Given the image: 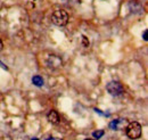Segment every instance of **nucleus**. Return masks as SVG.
<instances>
[{"mask_svg": "<svg viewBox=\"0 0 148 140\" xmlns=\"http://www.w3.org/2000/svg\"><path fill=\"white\" fill-rule=\"evenodd\" d=\"M125 133L128 138L131 140L139 139L141 137V125L136 121L129 122L128 125L125 126Z\"/></svg>", "mask_w": 148, "mask_h": 140, "instance_id": "f257e3e1", "label": "nucleus"}, {"mask_svg": "<svg viewBox=\"0 0 148 140\" xmlns=\"http://www.w3.org/2000/svg\"><path fill=\"white\" fill-rule=\"evenodd\" d=\"M51 22L57 26H65L69 23V14L64 9H57L51 15Z\"/></svg>", "mask_w": 148, "mask_h": 140, "instance_id": "f03ea898", "label": "nucleus"}, {"mask_svg": "<svg viewBox=\"0 0 148 140\" xmlns=\"http://www.w3.org/2000/svg\"><path fill=\"white\" fill-rule=\"evenodd\" d=\"M106 90H107V92H108L111 96H114V97L121 96V95L124 92V88L122 86V83L119 82V81H111V82L106 86Z\"/></svg>", "mask_w": 148, "mask_h": 140, "instance_id": "7ed1b4c3", "label": "nucleus"}, {"mask_svg": "<svg viewBox=\"0 0 148 140\" xmlns=\"http://www.w3.org/2000/svg\"><path fill=\"white\" fill-rule=\"evenodd\" d=\"M46 64H47V66L49 69L56 70V69H59L63 65V60L57 55H49L47 57V59H46Z\"/></svg>", "mask_w": 148, "mask_h": 140, "instance_id": "20e7f679", "label": "nucleus"}, {"mask_svg": "<svg viewBox=\"0 0 148 140\" xmlns=\"http://www.w3.org/2000/svg\"><path fill=\"white\" fill-rule=\"evenodd\" d=\"M128 120L127 119H116L110 123V128L112 130H123L128 125Z\"/></svg>", "mask_w": 148, "mask_h": 140, "instance_id": "39448f33", "label": "nucleus"}, {"mask_svg": "<svg viewBox=\"0 0 148 140\" xmlns=\"http://www.w3.org/2000/svg\"><path fill=\"white\" fill-rule=\"evenodd\" d=\"M129 8H130V10H131L132 13H134V14H141L143 10H144V9H143V6H141L138 1H136V0L130 1Z\"/></svg>", "mask_w": 148, "mask_h": 140, "instance_id": "423d86ee", "label": "nucleus"}, {"mask_svg": "<svg viewBox=\"0 0 148 140\" xmlns=\"http://www.w3.org/2000/svg\"><path fill=\"white\" fill-rule=\"evenodd\" d=\"M47 119L51 124H57L59 122V115H58V113L56 110H50L48 113V115H47Z\"/></svg>", "mask_w": 148, "mask_h": 140, "instance_id": "0eeeda50", "label": "nucleus"}, {"mask_svg": "<svg viewBox=\"0 0 148 140\" xmlns=\"http://www.w3.org/2000/svg\"><path fill=\"white\" fill-rule=\"evenodd\" d=\"M32 83H33L36 87H42V86H43V79H42V76H40V75H34V76L32 78Z\"/></svg>", "mask_w": 148, "mask_h": 140, "instance_id": "6e6552de", "label": "nucleus"}, {"mask_svg": "<svg viewBox=\"0 0 148 140\" xmlns=\"http://www.w3.org/2000/svg\"><path fill=\"white\" fill-rule=\"evenodd\" d=\"M104 135H105V131H104V130H98V131H95V132H92V137L96 140H98L99 138H101Z\"/></svg>", "mask_w": 148, "mask_h": 140, "instance_id": "1a4fd4ad", "label": "nucleus"}, {"mask_svg": "<svg viewBox=\"0 0 148 140\" xmlns=\"http://www.w3.org/2000/svg\"><path fill=\"white\" fill-rule=\"evenodd\" d=\"M82 45H83V47H89V40H88V38L87 36H82Z\"/></svg>", "mask_w": 148, "mask_h": 140, "instance_id": "9d476101", "label": "nucleus"}, {"mask_svg": "<svg viewBox=\"0 0 148 140\" xmlns=\"http://www.w3.org/2000/svg\"><path fill=\"white\" fill-rule=\"evenodd\" d=\"M147 30H145V31H144V34H143V38H144V40H145V41H147L148 40V38H147Z\"/></svg>", "mask_w": 148, "mask_h": 140, "instance_id": "9b49d317", "label": "nucleus"}, {"mask_svg": "<svg viewBox=\"0 0 148 140\" xmlns=\"http://www.w3.org/2000/svg\"><path fill=\"white\" fill-rule=\"evenodd\" d=\"M47 140H63V139H60V138H56V137H50V138H48Z\"/></svg>", "mask_w": 148, "mask_h": 140, "instance_id": "f8f14e48", "label": "nucleus"}, {"mask_svg": "<svg viewBox=\"0 0 148 140\" xmlns=\"http://www.w3.org/2000/svg\"><path fill=\"white\" fill-rule=\"evenodd\" d=\"M2 48H3V43H2V41H1V39H0V51L2 50Z\"/></svg>", "mask_w": 148, "mask_h": 140, "instance_id": "ddd939ff", "label": "nucleus"}, {"mask_svg": "<svg viewBox=\"0 0 148 140\" xmlns=\"http://www.w3.org/2000/svg\"><path fill=\"white\" fill-rule=\"evenodd\" d=\"M32 140H38V138H32Z\"/></svg>", "mask_w": 148, "mask_h": 140, "instance_id": "4468645a", "label": "nucleus"}, {"mask_svg": "<svg viewBox=\"0 0 148 140\" xmlns=\"http://www.w3.org/2000/svg\"><path fill=\"white\" fill-rule=\"evenodd\" d=\"M86 140H96V139H86Z\"/></svg>", "mask_w": 148, "mask_h": 140, "instance_id": "2eb2a0df", "label": "nucleus"}]
</instances>
